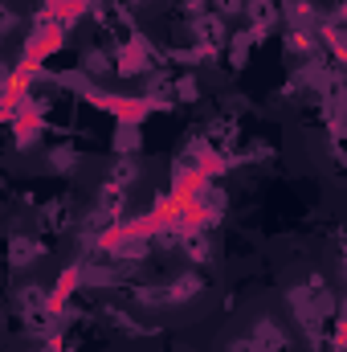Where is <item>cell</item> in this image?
Masks as SVG:
<instances>
[{
  "label": "cell",
  "instance_id": "obj_2",
  "mask_svg": "<svg viewBox=\"0 0 347 352\" xmlns=\"http://www.w3.org/2000/svg\"><path fill=\"white\" fill-rule=\"evenodd\" d=\"M53 164H58V168H74V152H62V148H58V152H53Z\"/></svg>",
  "mask_w": 347,
  "mask_h": 352
},
{
  "label": "cell",
  "instance_id": "obj_1",
  "mask_svg": "<svg viewBox=\"0 0 347 352\" xmlns=\"http://www.w3.org/2000/svg\"><path fill=\"white\" fill-rule=\"evenodd\" d=\"M229 352H261V344H258V340H233Z\"/></svg>",
  "mask_w": 347,
  "mask_h": 352
},
{
  "label": "cell",
  "instance_id": "obj_3",
  "mask_svg": "<svg viewBox=\"0 0 347 352\" xmlns=\"http://www.w3.org/2000/svg\"><path fill=\"white\" fill-rule=\"evenodd\" d=\"M217 4H221V12H229V16H233V12L241 8V0H217Z\"/></svg>",
  "mask_w": 347,
  "mask_h": 352
}]
</instances>
